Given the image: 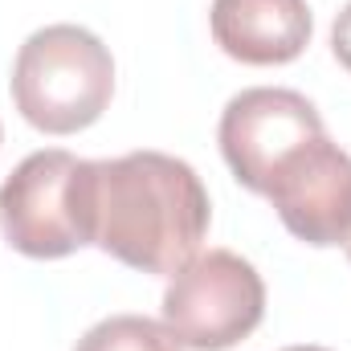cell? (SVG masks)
<instances>
[{"label": "cell", "mask_w": 351, "mask_h": 351, "mask_svg": "<svg viewBox=\"0 0 351 351\" xmlns=\"http://www.w3.org/2000/svg\"><path fill=\"white\" fill-rule=\"evenodd\" d=\"M78 213L86 245L143 274H176L196 258L213 204L192 164L164 152L82 160Z\"/></svg>", "instance_id": "6da1fadb"}, {"label": "cell", "mask_w": 351, "mask_h": 351, "mask_svg": "<svg viewBox=\"0 0 351 351\" xmlns=\"http://www.w3.org/2000/svg\"><path fill=\"white\" fill-rule=\"evenodd\" d=\"M114 94V58L82 25L37 29L12 62V102L45 135H74L102 119Z\"/></svg>", "instance_id": "7a4b0ae2"}, {"label": "cell", "mask_w": 351, "mask_h": 351, "mask_svg": "<svg viewBox=\"0 0 351 351\" xmlns=\"http://www.w3.org/2000/svg\"><path fill=\"white\" fill-rule=\"evenodd\" d=\"M265 319V282L233 250L196 254L164 290V327L188 351H229Z\"/></svg>", "instance_id": "3957f363"}, {"label": "cell", "mask_w": 351, "mask_h": 351, "mask_svg": "<svg viewBox=\"0 0 351 351\" xmlns=\"http://www.w3.org/2000/svg\"><path fill=\"white\" fill-rule=\"evenodd\" d=\"M78 156L49 147L21 160L0 184V229L16 254L53 262L86 245L78 213Z\"/></svg>", "instance_id": "277c9868"}, {"label": "cell", "mask_w": 351, "mask_h": 351, "mask_svg": "<svg viewBox=\"0 0 351 351\" xmlns=\"http://www.w3.org/2000/svg\"><path fill=\"white\" fill-rule=\"evenodd\" d=\"M323 135L315 102L286 86H254L229 98L217 139L229 172L241 188L265 196L274 172L311 139Z\"/></svg>", "instance_id": "5b68a950"}, {"label": "cell", "mask_w": 351, "mask_h": 351, "mask_svg": "<svg viewBox=\"0 0 351 351\" xmlns=\"http://www.w3.org/2000/svg\"><path fill=\"white\" fill-rule=\"evenodd\" d=\"M265 200L278 208L282 225L315 245H348L351 237V156L327 139V131L302 143L265 188Z\"/></svg>", "instance_id": "8992f818"}, {"label": "cell", "mask_w": 351, "mask_h": 351, "mask_svg": "<svg viewBox=\"0 0 351 351\" xmlns=\"http://www.w3.org/2000/svg\"><path fill=\"white\" fill-rule=\"evenodd\" d=\"M213 41L241 66H286L311 45L306 0H213Z\"/></svg>", "instance_id": "52a82bcc"}, {"label": "cell", "mask_w": 351, "mask_h": 351, "mask_svg": "<svg viewBox=\"0 0 351 351\" xmlns=\"http://www.w3.org/2000/svg\"><path fill=\"white\" fill-rule=\"evenodd\" d=\"M74 351H184L164 323L147 315H110L94 323Z\"/></svg>", "instance_id": "ba28073f"}, {"label": "cell", "mask_w": 351, "mask_h": 351, "mask_svg": "<svg viewBox=\"0 0 351 351\" xmlns=\"http://www.w3.org/2000/svg\"><path fill=\"white\" fill-rule=\"evenodd\" d=\"M331 53L339 58V66L351 74V0L343 4V12L331 25Z\"/></svg>", "instance_id": "9c48e42d"}, {"label": "cell", "mask_w": 351, "mask_h": 351, "mask_svg": "<svg viewBox=\"0 0 351 351\" xmlns=\"http://www.w3.org/2000/svg\"><path fill=\"white\" fill-rule=\"evenodd\" d=\"M282 351H327V348H315V343H302V348H282Z\"/></svg>", "instance_id": "30bf717a"}, {"label": "cell", "mask_w": 351, "mask_h": 351, "mask_svg": "<svg viewBox=\"0 0 351 351\" xmlns=\"http://www.w3.org/2000/svg\"><path fill=\"white\" fill-rule=\"evenodd\" d=\"M343 250H348V258H351V237H348V245H343Z\"/></svg>", "instance_id": "8fae6325"}]
</instances>
